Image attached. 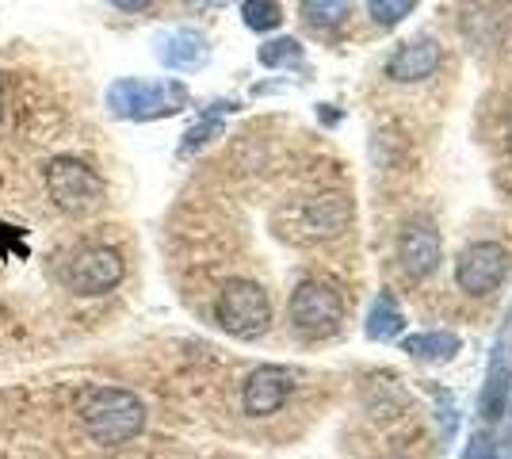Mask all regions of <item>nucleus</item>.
<instances>
[{
	"label": "nucleus",
	"instance_id": "1",
	"mask_svg": "<svg viewBox=\"0 0 512 459\" xmlns=\"http://www.w3.org/2000/svg\"><path fill=\"white\" fill-rule=\"evenodd\" d=\"M77 417L85 425V433L96 444H127L134 440L142 429H146V406L134 391H123V387H96V391H85L81 402H77Z\"/></svg>",
	"mask_w": 512,
	"mask_h": 459
},
{
	"label": "nucleus",
	"instance_id": "2",
	"mask_svg": "<svg viewBox=\"0 0 512 459\" xmlns=\"http://www.w3.org/2000/svg\"><path fill=\"white\" fill-rule=\"evenodd\" d=\"M287 314H291V329L299 333L302 341H325L333 333H341L344 326V295L337 284L329 280H302L295 291H291V303H287Z\"/></svg>",
	"mask_w": 512,
	"mask_h": 459
},
{
	"label": "nucleus",
	"instance_id": "3",
	"mask_svg": "<svg viewBox=\"0 0 512 459\" xmlns=\"http://www.w3.org/2000/svg\"><path fill=\"white\" fill-rule=\"evenodd\" d=\"M348 226H352V196L341 188H325V192L299 199L287 211V230L283 234L306 241V245H318V241H337Z\"/></svg>",
	"mask_w": 512,
	"mask_h": 459
},
{
	"label": "nucleus",
	"instance_id": "4",
	"mask_svg": "<svg viewBox=\"0 0 512 459\" xmlns=\"http://www.w3.org/2000/svg\"><path fill=\"white\" fill-rule=\"evenodd\" d=\"M214 322L237 341H256L272 326V299L256 280H230L218 291Z\"/></svg>",
	"mask_w": 512,
	"mask_h": 459
},
{
	"label": "nucleus",
	"instance_id": "5",
	"mask_svg": "<svg viewBox=\"0 0 512 459\" xmlns=\"http://www.w3.org/2000/svg\"><path fill=\"white\" fill-rule=\"evenodd\" d=\"M46 196L65 215H92L104 203V180L77 157H54L46 165Z\"/></svg>",
	"mask_w": 512,
	"mask_h": 459
},
{
	"label": "nucleus",
	"instance_id": "6",
	"mask_svg": "<svg viewBox=\"0 0 512 459\" xmlns=\"http://www.w3.org/2000/svg\"><path fill=\"white\" fill-rule=\"evenodd\" d=\"M188 104V92L180 85H153V81H115L107 88V108L127 119H157L172 115Z\"/></svg>",
	"mask_w": 512,
	"mask_h": 459
},
{
	"label": "nucleus",
	"instance_id": "7",
	"mask_svg": "<svg viewBox=\"0 0 512 459\" xmlns=\"http://www.w3.org/2000/svg\"><path fill=\"white\" fill-rule=\"evenodd\" d=\"M509 268L512 257L501 241H474L455 261V284L463 287L467 295H490L493 287L505 284Z\"/></svg>",
	"mask_w": 512,
	"mask_h": 459
},
{
	"label": "nucleus",
	"instance_id": "8",
	"mask_svg": "<svg viewBox=\"0 0 512 459\" xmlns=\"http://www.w3.org/2000/svg\"><path fill=\"white\" fill-rule=\"evenodd\" d=\"M123 272H127V264H123V253L119 249H107V245H92L85 253H77L73 264H69V272H65V284L73 295H107V291H115V287L123 284Z\"/></svg>",
	"mask_w": 512,
	"mask_h": 459
},
{
	"label": "nucleus",
	"instance_id": "9",
	"mask_svg": "<svg viewBox=\"0 0 512 459\" xmlns=\"http://www.w3.org/2000/svg\"><path fill=\"white\" fill-rule=\"evenodd\" d=\"M295 391V372L279 368V364H264L256 368L245 387H241V406L249 417H272L283 410V402Z\"/></svg>",
	"mask_w": 512,
	"mask_h": 459
},
{
	"label": "nucleus",
	"instance_id": "10",
	"mask_svg": "<svg viewBox=\"0 0 512 459\" xmlns=\"http://www.w3.org/2000/svg\"><path fill=\"white\" fill-rule=\"evenodd\" d=\"M440 253L444 245H440V234L432 230V222H413L398 241V261L409 280H425L428 272H436Z\"/></svg>",
	"mask_w": 512,
	"mask_h": 459
},
{
	"label": "nucleus",
	"instance_id": "11",
	"mask_svg": "<svg viewBox=\"0 0 512 459\" xmlns=\"http://www.w3.org/2000/svg\"><path fill=\"white\" fill-rule=\"evenodd\" d=\"M436 69H440V43L436 39H413V43L394 50V58L386 62V77L402 81V85H413V81L432 77Z\"/></svg>",
	"mask_w": 512,
	"mask_h": 459
},
{
	"label": "nucleus",
	"instance_id": "12",
	"mask_svg": "<svg viewBox=\"0 0 512 459\" xmlns=\"http://www.w3.org/2000/svg\"><path fill=\"white\" fill-rule=\"evenodd\" d=\"M211 46L199 31H172L157 43V58L169 69H199L207 62Z\"/></svg>",
	"mask_w": 512,
	"mask_h": 459
},
{
	"label": "nucleus",
	"instance_id": "13",
	"mask_svg": "<svg viewBox=\"0 0 512 459\" xmlns=\"http://www.w3.org/2000/svg\"><path fill=\"white\" fill-rule=\"evenodd\" d=\"M509 387H512V356L509 349L501 345L497 356L490 364V375H486V391H482V417L486 421H501L505 406H509Z\"/></svg>",
	"mask_w": 512,
	"mask_h": 459
},
{
	"label": "nucleus",
	"instance_id": "14",
	"mask_svg": "<svg viewBox=\"0 0 512 459\" xmlns=\"http://www.w3.org/2000/svg\"><path fill=\"white\" fill-rule=\"evenodd\" d=\"M402 349H406L409 356H417V360L440 364V360H451V356L459 352V337H455V333H417V337H406Z\"/></svg>",
	"mask_w": 512,
	"mask_h": 459
},
{
	"label": "nucleus",
	"instance_id": "15",
	"mask_svg": "<svg viewBox=\"0 0 512 459\" xmlns=\"http://www.w3.org/2000/svg\"><path fill=\"white\" fill-rule=\"evenodd\" d=\"M348 12H352V0H302V16L314 31L337 27L348 20Z\"/></svg>",
	"mask_w": 512,
	"mask_h": 459
},
{
	"label": "nucleus",
	"instance_id": "16",
	"mask_svg": "<svg viewBox=\"0 0 512 459\" xmlns=\"http://www.w3.org/2000/svg\"><path fill=\"white\" fill-rule=\"evenodd\" d=\"M402 310L394 303V295H379V303L371 310V322H367V337H375V341H386V337H394L398 329H402Z\"/></svg>",
	"mask_w": 512,
	"mask_h": 459
},
{
	"label": "nucleus",
	"instance_id": "17",
	"mask_svg": "<svg viewBox=\"0 0 512 459\" xmlns=\"http://www.w3.org/2000/svg\"><path fill=\"white\" fill-rule=\"evenodd\" d=\"M241 16H245V23L253 31H272L283 20V8H279V0H245L241 4Z\"/></svg>",
	"mask_w": 512,
	"mask_h": 459
},
{
	"label": "nucleus",
	"instance_id": "18",
	"mask_svg": "<svg viewBox=\"0 0 512 459\" xmlns=\"http://www.w3.org/2000/svg\"><path fill=\"white\" fill-rule=\"evenodd\" d=\"M260 62L268 69H279V66H299L302 62V46L295 39H276V43L260 46Z\"/></svg>",
	"mask_w": 512,
	"mask_h": 459
},
{
	"label": "nucleus",
	"instance_id": "19",
	"mask_svg": "<svg viewBox=\"0 0 512 459\" xmlns=\"http://www.w3.org/2000/svg\"><path fill=\"white\" fill-rule=\"evenodd\" d=\"M413 4L417 0H367V12H371V20L379 23V27H394L402 16H409Z\"/></svg>",
	"mask_w": 512,
	"mask_h": 459
},
{
	"label": "nucleus",
	"instance_id": "20",
	"mask_svg": "<svg viewBox=\"0 0 512 459\" xmlns=\"http://www.w3.org/2000/svg\"><path fill=\"white\" fill-rule=\"evenodd\" d=\"M211 134H218V123H214V119H203V123H199V127H195V131L188 134V142L180 146V153H192L195 146H203V142H207Z\"/></svg>",
	"mask_w": 512,
	"mask_h": 459
},
{
	"label": "nucleus",
	"instance_id": "21",
	"mask_svg": "<svg viewBox=\"0 0 512 459\" xmlns=\"http://www.w3.org/2000/svg\"><path fill=\"white\" fill-rule=\"evenodd\" d=\"M463 459H497V448H493L490 437H478L467 448V456H463Z\"/></svg>",
	"mask_w": 512,
	"mask_h": 459
},
{
	"label": "nucleus",
	"instance_id": "22",
	"mask_svg": "<svg viewBox=\"0 0 512 459\" xmlns=\"http://www.w3.org/2000/svg\"><path fill=\"white\" fill-rule=\"evenodd\" d=\"M119 12H142V8H150V0H111Z\"/></svg>",
	"mask_w": 512,
	"mask_h": 459
},
{
	"label": "nucleus",
	"instance_id": "23",
	"mask_svg": "<svg viewBox=\"0 0 512 459\" xmlns=\"http://www.w3.org/2000/svg\"><path fill=\"white\" fill-rule=\"evenodd\" d=\"M505 150L512 153V104L505 108Z\"/></svg>",
	"mask_w": 512,
	"mask_h": 459
},
{
	"label": "nucleus",
	"instance_id": "24",
	"mask_svg": "<svg viewBox=\"0 0 512 459\" xmlns=\"http://www.w3.org/2000/svg\"><path fill=\"white\" fill-rule=\"evenodd\" d=\"M192 8H211V4H222V0H188Z\"/></svg>",
	"mask_w": 512,
	"mask_h": 459
},
{
	"label": "nucleus",
	"instance_id": "25",
	"mask_svg": "<svg viewBox=\"0 0 512 459\" xmlns=\"http://www.w3.org/2000/svg\"><path fill=\"white\" fill-rule=\"evenodd\" d=\"M505 459H512V425H509V448H505Z\"/></svg>",
	"mask_w": 512,
	"mask_h": 459
},
{
	"label": "nucleus",
	"instance_id": "26",
	"mask_svg": "<svg viewBox=\"0 0 512 459\" xmlns=\"http://www.w3.org/2000/svg\"><path fill=\"white\" fill-rule=\"evenodd\" d=\"M0 115H4V88H0Z\"/></svg>",
	"mask_w": 512,
	"mask_h": 459
},
{
	"label": "nucleus",
	"instance_id": "27",
	"mask_svg": "<svg viewBox=\"0 0 512 459\" xmlns=\"http://www.w3.org/2000/svg\"><path fill=\"white\" fill-rule=\"evenodd\" d=\"M390 459H406V456H390Z\"/></svg>",
	"mask_w": 512,
	"mask_h": 459
}]
</instances>
